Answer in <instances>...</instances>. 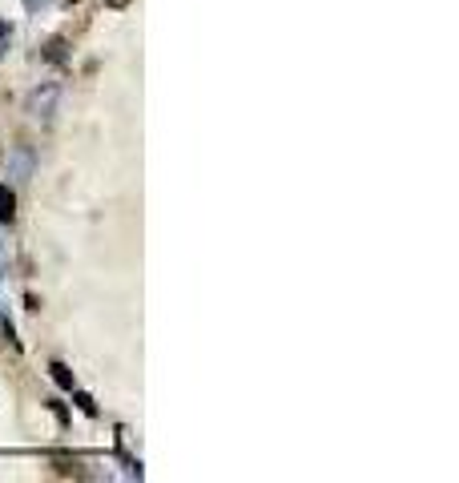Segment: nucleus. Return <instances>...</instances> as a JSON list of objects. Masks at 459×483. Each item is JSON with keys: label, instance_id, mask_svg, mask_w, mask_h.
<instances>
[{"label": "nucleus", "instance_id": "1", "mask_svg": "<svg viewBox=\"0 0 459 483\" xmlns=\"http://www.w3.org/2000/svg\"><path fill=\"white\" fill-rule=\"evenodd\" d=\"M57 101H61V85L57 81H45V85H37V89L28 93L24 109H28V117H37V121H53Z\"/></svg>", "mask_w": 459, "mask_h": 483}, {"label": "nucleus", "instance_id": "2", "mask_svg": "<svg viewBox=\"0 0 459 483\" xmlns=\"http://www.w3.org/2000/svg\"><path fill=\"white\" fill-rule=\"evenodd\" d=\"M8 178H12V182H28V178H32V149H28V145H17V149L8 153Z\"/></svg>", "mask_w": 459, "mask_h": 483}, {"label": "nucleus", "instance_id": "3", "mask_svg": "<svg viewBox=\"0 0 459 483\" xmlns=\"http://www.w3.org/2000/svg\"><path fill=\"white\" fill-rule=\"evenodd\" d=\"M45 61H53V65H65L69 61V41L65 37H53L45 45Z\"/></svg>", "mask_w": 459, "mask_h": 483}, {"label": "nucleus", "instance_id": "4", "mask_svg": "<svg viewBox=\"0 0 459 483\" xmlns=\"http://www.w3.org/2000/svg\"><path fill=\"white\" fill-rule=\"evenodd\" d=\"M17 218V193L8 185H0V226H8Z\"/></svg>", "mask_w": 459, "mask_h": 483}, {"label": "nucleus", "instance_id": "5", "mask_svg": "<svg viewBox=\"0 0 459 483\" xmlns=\"http://www.w3.org/2000/svg\"><path fill=\"white\" fill-rule=\"evenodd\" d=\"M53 379H57V383H61V387H65V391H73V387H77V379H73V370L65 367V363H53Z\"/></svg>", "mask_w": 459, "mask_h": 483}, {"label": "nucleus", "instance_id": "6", "mask_svg": "<svg viewBox=\"0 0 459 483\" xmlns=\"http://www.w3.org/2000/svg\"><path fill=\"white\" fill-rule=\"evenodd\" d=\"M8 45H12V28H8V21H0V61H4Z\"/></svg>", "mask_w": 459, "mask_h": 483}, {"label": "nucleus", "instance_id": "7", "mask_svg": "<svg viewBox=\"0 0 459 483\" xmlns=\"http://www.w3.org/2000/svg\"><path fill=\"white\" fill-rule=\"evenodd\" d=\"M77 407H81L85 415H97V403H93L89 395H81V391H77Z\"/></svg>", "mask_w": 459, "mask_h": 483}, {"label": "nucleus", "instance_id": "8", "mask_svg": "<svg viewBox=\"0 0 459 483\" xmlns=\"http://www.w3.org/2000/svg\"><path fill=\"white\" fill-rule=\"evenodd\" d=\"M24 8L28 12H41V8H48V0H24Z\"/></svg>", "mask_w": 459, "mask_h": 483}, {"label": "nucleus", "instance_id": "9", "mask_svg": "<svg viewBox=\"0 0 459 483\" xmlns=\"http://www.w3.org/2000/svg\"><path fill=\"white\" fill-rule=\"evenodd\" d=\"M105 4H109V8H125V4H129V0H105Z\"/></svg>", "mask_w": 459, "mask_h": 483}]
</instances>
